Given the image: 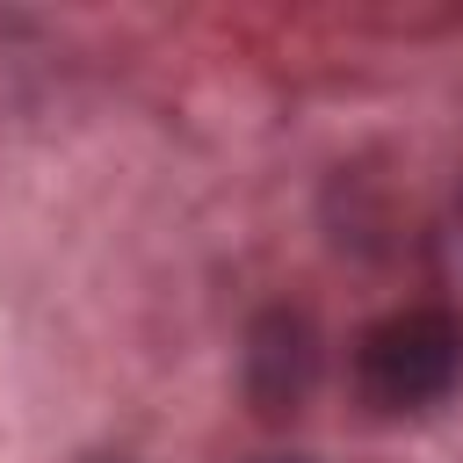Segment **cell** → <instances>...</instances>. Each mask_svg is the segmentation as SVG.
<instances>
[{
	"instance_id": "2",
	"label": "cell",
	"mask_w": 463,
	"mask_h": 463,
	"mask_svg": "<svg viewBox=\"0 0 463 463\" xmlns=\"http://www.w3.org/2000/svg\"><path fill=\"white\" fill-rule=\"evenodd\" d=\"M268 463H304V456H268Z\"/></svg>"
},
{
	"instance_id": "3",
	"label": "cell",
	"mask_w": 463,
	"mask_h": 463,
	"mask_svg": "<svg viewBox=\"0 0 463 463\" xmlns=\"http://www.w3.org/2000/svg\"><path fill=\"white\" fill-rule=\"evenodd\" d=\"M94 463H116V456H94Z\"/></svg>"
},
{
	"instance_id": "1",
	"label": "cell",
	"mask_w": 463,
	"mask_h": 463,
	"mask_svg": "<svg viewBox=\"0 0 463 463\" xmlns=\"http://www.w3.org/2000/svg\"><path fill=\"white\" fill-rule=\"evenodd\" d=\"M463 376V318L441 304H412L376 318L354 340V391L376 412H427Z\"/></svg>"
}]
</instances>
